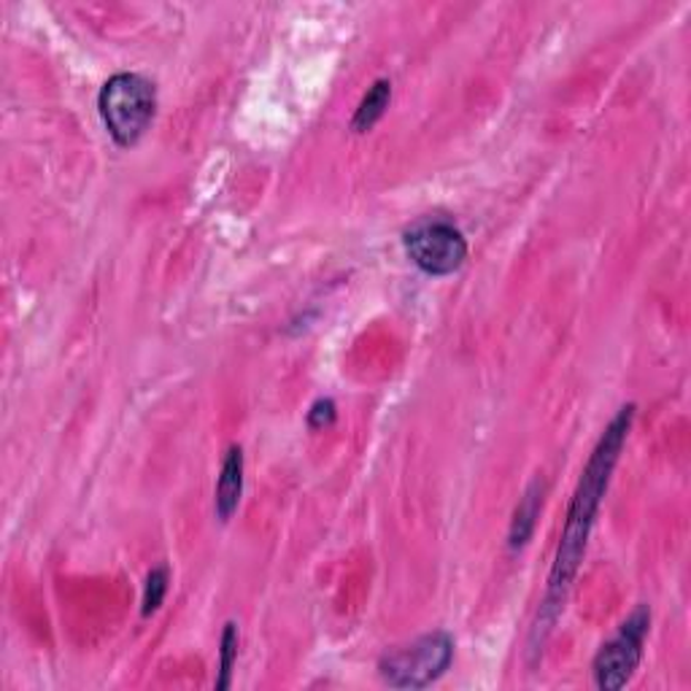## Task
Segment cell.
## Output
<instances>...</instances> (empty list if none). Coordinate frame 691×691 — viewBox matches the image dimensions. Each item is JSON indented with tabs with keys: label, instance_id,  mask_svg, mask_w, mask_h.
I'll return each instance as SVG.
<instances>
[{
	"label": "cell",
	"instance_id": "obj_8",
	"mask_svg": "<svg viewBox=\"0 0 691 691\" xmlns=\"http://www.w3.org/2000/svg\"><path fill=\"white\" fill-rule=\"evenodd\" d=\"M389 98H392V82L389 79H378V82L367 90L363 103H359L357 114H354V120H352L354 133H367L373 124L382 120L384 111H387V105H389Z\"/></svg>",
	"mask_w": 691,
	"mask_h": 691
},
{
	"label": "cell",
	"instance_id": "obj_6",
	"mask_svg": "<svg viewBox=\"0 0 691 691\" xmlns=\"http://www.w3.org/2000/svg\"><path fill=\"white\" fill-rule=\"evenodd\" d=\"M241 491H244V451H241V446H230L222 463L220 481H216V516H220V521H227L235 514Z\"/></svg>",
	"mask_w": 691,
	"mask_h": 691
},
{
	"label": "cell",
	"instance_id": "obj_4",
	"mask_svg": "<svg viewBox=\"0 0 691 691\" xmlns=\"http://www.w3.org/2000/svg\"><path fill=\"white\" fill-rule=\"evenodd\" d=\"M406 252L416 267L429 276H448L468 257V241L451 222H419L406 233Z\"/></svg>",
	"mask_w": 691,
	"mask_h": 691
},
{
	"label": "cell",
	"instance_id": "obj_10",
	"mask_svg": "<svg viewBox=\"0 0 691 691\" xmlns=\"http://www.w3.org/2000/svg\"><path fill=\"white\" fill-rule=\"evenodd\" d=\"M165 591H167V568H154L149 572L146 578V587H143V616H152L154 610L163 606L165 600Z\"/></svg>",
	"mask_w": 691,
	"mask_h": 691
},
{
	"label": "cell",
	"instance_id": "obj_3",
	"mask_svg": "<svg viewBox=\"0 0 691 691\" xmlns=\"http://www.w3.org/2000/svg\"><path fill=\"white\" fill-rule=\"evenodd\" d=\"M454 657L448 632H429L403 649L387 653L378 664L382 678L395 689H421L444 675Z\"/></svg>",
	"mask_w": 691,
	"mask_h": 691
},
{
	"label": "cell",
	"instance_id": "obj_11",
	"mask_svg": "<svg viewBox=\"0 0 691 691\" xmlns=\"http://www.w3.org/2000/svg\"><path fill=\"white\" fill-rule=\"evenodd\" d=\"M335 421V403L327 400V397H322V400H316L314 406H311L308 410V425L314 429H322L327 425H333Z\"/></svg>",
	"mask_w": 691,
	"mask_h": 691
},
{
	"label": "cell",
	"instance_id": "obj_7",
	"mask_svg": "<svg viewBox=\"0 0 691 691\" xmlns=\"http://www.w3.org/2000/svg\"><path fill=\"white\" fill-rule=\"evenodd\" d=\"M540 506H543V484L535 481L532 487L525 491V497H521L519 508H516L514 525H510V535H508L510 549H521V546L527 543V538L532 535L535 519H538V514H540Z\"/></svg>",
	"mask_w": 691,
	"mask_h": 691
},
{
	"label": "cell",
	"instance_id": "obj_9",
	"mask_svg": "<svg viewBox=\"0 0 691 691\" xmlns=\"http://www.w3.org/2000/svg\"><path fill=\"white\" fill-rule=\"evenodd\" d=\"M238 659V627L230 621L222 634V651H220V678H216V689H227L230 678H233V664Z\"/></svg>",
	"mask_w": 691,
	"mask_h": 691
},
{
	"label": "cell",
	"instance_id": "obj_5",
	"mask_svg": "<svg viewBox=\"0 0 691 691\" xmlns=\"http://www.w3.org/2000/svg\"><path fill=\"white\" fill-rule=\"evenodd\" d=\"M649 627H651V610L638 608L630 619L621 624L619 634L602 646L600 653L595 657L597 687L616 691L630 683L632 672L640 664V657H643V643L646 634H649Z\"/></svg>",
	"mask_w": 691,
	"mask_h": 691
},
{
	"label": "cell",
	"instance_id": "obj_2",
	"mask_svg": "<svg viewBox=\"0 0 691 691\" xmlns=\"http://www.w3.org/2000/svg\"><path fill=\"white\" fill-rule=\"evenodd\" d=\"M103 124L120 146H133L146 133L157 109V92L141 73H114L98 95Z\"/></svg>",
	"mask_w": 691,
	"mask_h": 691
},
{
	"label": "cell",
	"instance_id": "obj_1",
	"mask_svg": "<svg viewBox=\"0 0 691 691\" xmlns=\"http://www.w3.org/2000/svg\"><path fill=\"white\" fill-rule=\"evenodd\" d=\"M634 416V406H624L619 414L613 416V421L606 427L602 438L597 440L595 451H591L587 470H583L581 481H578L576 495H572L568 521H565L562 538H559L557 559H553V568L549 576V589H546V600L540 606V619L535 627V638L543 630V634L551 630V624L557 621L559 610H562L565 597H568L572 578H576L578 565H581L583 551H587V540L595 525L597 508H600L602 495H606L610 472H613L616 463H619V454L624 448L627 433H630ZM540 634V640H543Z\"/></svg>",
	"mask_w": 691,
	"mask_h": 691
}]
</instances>
